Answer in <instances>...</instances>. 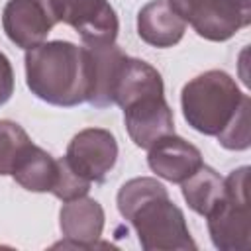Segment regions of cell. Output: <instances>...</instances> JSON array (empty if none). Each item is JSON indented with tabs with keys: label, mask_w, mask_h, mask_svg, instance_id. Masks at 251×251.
I'll list each match as a JSON object with an SVG mask.
<instances>
[{
	"label": "cell",
	"mask_w": 251,
	"mask_h": 251,
	"mask_svg": "<svg viewBox=\"0 0 251 251\" xmlns=\"http://www.w3.org/2000/svg\"><path fill=\"white\" fill-rule=\"evenodd\" d=\"M57 22L71 25L84 45L114 43L120 22L108 0H51Z\"/></svg>",
	"instance_id": "obj_5"
},
{
	"label": "cell",
	"mask_w": 251,
	"mask_h": 251,
	"mask_svg": "<svg viewBox=\"0 0 251 251\" xmlns=\"http://www.w3.org/2000/svg\"><path fill=\"white\" fill-rule=\"evenodd\" d=\"M90 180L82 178L69 163L67 159H57V180H55V186L51 188V194L57 196L59 200L63 202H69V200H75V198H80V196H86V192L90 190Z\"/></svg>",
	"instance_id": "obj_19"
},
{
	"label": "cell",
	"mask_w": 251,
	"mask_h": 251,
	"mask_svg": "<svg viewBox=\"0 0 251 251\" xmlns=\"http://www.w3.org/2000/svg\"><path fill=\"white\" fill-rule=\"evenodd\" d=\"M251 22V0H212L190 24L208 41H227Z\"/></svg>",
	"instance_id": "obj_12"
},
{
	"label": "cell",
	"mask_w": 251,
	"mask_h": 251,
	"mask_svg": "<svg viewBox=\"0 0 251 251\" xmlns=\"http://www.w3.org/2000/svg\"><path fill=\"white\" fill-rule=\"evenodd\" d=\"M59 226L65 235L63 247L92 249L98 247V239L104 229V210L94 198H75L63 204L59 212Z\"/></svg>",
	"instance_id": "obj_9"
},
{
	"label": "cell",
	"mask_w": 251,
	"mask_h": 251,
	"mask_svg": "<svg viewBox=\"0 0 251 251\" xmlns=\"http://www.w3.org/2000/svg\"><path fill=\"white\" fill-rule=\"evenodd\" d=\"M243 96L227 73L218 69L206 71L182 86V116L198 133L216 137L229 124Z\"/></svg>",
	"instance_id": "obj_2"
},
{
	"label": "cell",
	"mask_w": 251,
	"mask_h": 251,
	"mask_svg": "<svg viewBox=\"0 0 251 251\" xmlns=\"http://www.w3.org/2000/svg\"><path fill=\"white\" fill-rule=\"evenodd\" d=\"M31 145L29 135L20 124L0 120V175H12Z\"/></svg>",
	"instance_id": "obj_17"
},
{
	"label": "cell",
	"mask_w": 251,
	"mask_h": 251,
	"mask_svg": "<svg viewBox=\"0 0 251 251\" xmlns=\"http://www.w3.org/2000/svg\"><path fill=\"white\" fill-rule=\"evenodd\" d=\"M127 222L133 226L145 251H188L196 243L188 231L182 210L163 190L137 206Z\"/></svg>",
	"instance_id": "obj_3"
},
{
	"label": "cell",
	"mask_w": 251,
	"mask_h": 251,
	"mask_svg": "<svg viewBox=\"0 0 251 251\" xmlns=\"http://www.w3.org/2000/svg\"><path fill=\"white\" fill-rule=\"evenodd\" d=\"M55 24L59 22L51 0H10L2 12V27L8 39L25 51L41 45Z\"/></svg>",
	"instance_id": "obj_7"
},
{
	"label": "cell",
	"mask_w": 251,
	"mask_h": 251,
	"mask_svg": "<svg viewBox=\"0 0 251 251\" xmlns=\"http://www.w3.org/2000/svg\"><path fill=\"white\" fill-rule=\"evenodd\" d=\"M124 122L127 135L141 149H149L161 137L175 133V118L165 100V92L141 96L126 106Z\"/></svg>",
	"instance_id": "obj_8"
},
{
	"label": "cell",
	"mask_w": 251,
	"mask_h": 251,
	"mask_svg": "<svg viewBox=\"0 0 251 251\" xmlns=\"http://www.w3.org/2000/svg\"><path fill=\"white\" fill-rule=\"evenodd\" d=\"M14 180L29 192H51L57 180V159L45 149L31 145L12 173Z\"/></svg>",
	"instance_id": "obj_15"
},
{
	"label": "cell",
	"mask_w": 251,
	"mask_h": 251,
	"mask_svg": "<svg viewBox=\"0 0 251 251\" xmlns=\"http://www.w3.org/2000/svg\"><path fill=\"white\" fill-rule=\"evenodd\" d=\"M147 155V165L149 169L169 180V182H182L186 180L192 173H196L204 163H202V153L198 147L188 143L186 139L171 133L155 141L149 149Z\"/></svg>",
	"instance_id": "obj_11"
},
{
	"label": "cell",
	"mask_w": 251,
	"mask_h": 251,
	"mask_svg": "<svg viewBox=\"0 0 251 251\" xmlns=\"http://www.w3.org/2000/svg\"><path fill=\"white\" fill-rule=\"evenodd\" d=\"M65 159L82 178L104 182L118 161L116 137L108 129L86 127L71 139Z\"/></svg>",
	"instance_id": "obj_6"
},
{
	"label": "cell",
	"mask_w": 251,
	"mask_h": 251,
	"mask_svg": "<svg viewBox=\"0 0 251 251\" xmlns=\"http://www.w3.org/2000/svg\"><path fill=\"white\" fill-rule=\"evenodd\" d=\"M180 184H182V196L188 208L204 218L218 206V202L224 198V192H226L224 178L212 167H206V165H202L196 173H192Z\"/></svg>",
	"instance_id": "obj_16"
},
{
	"label": "cell",
	"mask_w": 251,
	"mask_h": 251,
	"mask_svg": "<svg viewBox=\"0 0 251 251\" xmlns=\"http://www.w3.org/2000/svg\"><path fill=\"white\" fill-rule=\"evenodd\" d=\"M88 53V104L94 108H108L114 104L116 84L127 55L116 43L84 45Z\"/></svg>",
	"instance_id": "obj_10"
},
{
	"label": "cell",
	"mask_w": 251,
	"mask_h": 251,
	"mask_svg": "<svg viewBox=\"0 0 251 251\" xmlns=\"http://www.w3.org/2000/svg\"><path fill=\"white\" fill-rule=\"evenodd\" d=\"M184 29L186 24L169 8L167 0H151L137 14V33L151 47L167 49L176 45Z\"/></svg>",
	"instance_id": "obj_13"
},
{
	"label": "cell",
	"mask_w": 251,
	"mask_h": 251,
	"mask_svg": "<svg viewBox=\"0 0 251 251\" xmlns=\"http://www.w3.org/2000/svg\"><path fill=\"white\" fill-rule=\"evenodd\" d=\"M208 2H212V0H167L169 8H171L184 24H192L194 18L208 6Z\"/></svg>",
	"instance_id": "obj_20"
},
{
	"label": "cell",
	"mask_w": 251,
	"mask_h": 251,
	"mask_svg": "<svg viewBox=\"0 0 251 251\" xmlns=\"http://www.w3.org/2000/svg\"><path fill=\"white\" fill-rule=\"evenodd\" d=\"M25 82L39 100L73 108L88 100V53L71 41H43L25 51Z\"/></svg>",
	"instance_id": "obj_1"
},
{
	"label": "cell",
	"mask_w": 251,
	"mask_h": 251,
	"mask_svg": "<svg viewBox=\"0 0 251 251\" xmlns=\"http://www.w3.org/2000/svg\"><path fill=\"white\" fill-rule=\"evenodd\" d=\"M14 94V71L8 57L0 51V106H4Z\"/></svg>",
	"instance_id": "obj_21"
},
{
	"label": "cell",
	"mask_w": 251,
	"mask_h": 251,
	"mask_svg": "<svg viewBox=\"0 0 251 251\" xmlns=\"http://www.w3.org/2000/svg\"><path fill=\"white\" fill-rule=\"evenodd\" d=\"M249 110H251V100L245 94L239 108L235 110L233 118L229 124L216 135L218 143L229 151H243L251 145V126H249Z\"/></svg>",
	"instance_id": "obj_18"
},
{
	"label": "cell",
	"mask_w": 251,
	"mask_h": 251,
	"mask_svg": "<svg viewBox=\"0 0 251 251\" xmlns=\"http://www.w3.org/2000/svg\"><path fill=\"white\" fill-rule=\"evenodd\" d=\"M161 92H165V86L159 71L141 59L127 57L116 84L114 104H118L124 110L126 106H129L141 96L161 94Z\"/></svg>",
	"instance_id": "obj_14"
},
{
	"label": "cell",
	"mask_w": 251,
	"mask_h": 251,
	"mask_svg": "<svg viewBox=\"0 0 251 251\" xmlns=\"http://www.w3.org/2000/svg\"><path fill=\"white\" fill-rule=\"evenodd\" d=\"M224 198L206 216L212 243L222 251H247L251 247L249 167L243 165L224 178Z\"/></svg>",
	"instance_id": "obj_4"
}]
</instances>
